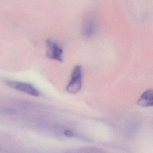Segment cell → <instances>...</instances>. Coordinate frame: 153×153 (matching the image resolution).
<instances>
[{"mask_svg":"<svg viewBox=\"0 0 153 153\" xmlns=\"http://www.w3.org/2000/svg\"><path fill=\"white\" fill-rule=\"evenodd\" d=\"M3 82L10 88L28 95L34 97H40L41 95L40 91L35 86L29 83L8 79H4Z\"/></svg>","mask_w":153,"mask_h":153,"instance_id":"6da1fadb","label":"cell"},{"mask_svg":"<svg viewBox=\"0 0 153 153\" xmlns=\"http://www.w3.org/2000/svg\"><path fill=\"white\" fill-rule=\"evenodd\" d=\"M82 67L76 65L73 69L71 78L66 86V91L71 94H76L80 91L82 86Z\"/></svg>","mask_w":153,"mask_h":153,"instance_id":"7a4b0ae2","label":"cell"},{"mask_svg":"<svg viewBox=\"0 0 153 153\" xmlns=\"http://www.w3.org/2000/svg\"><path fill=\"white\" fill-rule=\"evenodd\" d=\"M46 56L51 60L62 62L63 61V50L56 41L47 39L46 41Z\"/></svg>","mask_w":153,"mask_h":153,"instance_id":"3957f363","label":"cell"},{"mask_svg":"<svg viewBox=\"0 0 153 153\" xmlns=\"http://www.w3.org/2000/svg\"><path fill=\"white\" fill-rule=\"evenodd\" d=\"M137 104L143 107H153V89L143 93L137 101Z\"/></svg>","mask_w":153,"mask_h":153,"instance_id":"277c9868","label":"cell"},{"mask_svg":"<svg viewBox=\"0 0 153 153\" xmlns=\"http://www.w3.org/2000/svg\"><path fill=\"white\" fill-rule=\"evenodd\" d=\"M95 32V23L93 21L87 22L83 27L82 34L86 38L92 37Z\"/></svg>","mask_w":153,"mask_h":153,"instance_id":"5b68a950","label":"cell"},{"mask_svg":"<svg viewBox=\"0 0 153 153\" xmlns=\"http://www.w3.org/2000/svg\"><path fill=\"white\" fill-rule=\"evenodd\" d=\"M137 126L135 124H131L127 128L125 135L127 139H132L134 138L137 132Z\"/></svg>","mask_w":153,"mask_h":153,"instance_id":"8992f818","label":"cell"},{"mask_svg":"<svg viewBox=\"0 0 153 153\" xmlns=\"http://www.w3.org/2000/svg\"><path fill=\"white\" fill-rule=\"evenodd\" d=\"M64 134L66 136L69 137H72L74 135L73 132L69 130H66L64 132Z\"/></svg>","mask_w":153,"mask_h":153,"instance_id":"52a82bcc","label":"cell"}]
</instances>
